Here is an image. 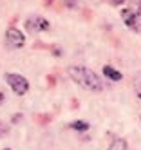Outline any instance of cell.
<instances>
[{"label":"cell","mask_w":141,"mask_h":150,"mask_svg":"<svg viewBox=\"0 0 141 150\" xmlns=\"http://www.w3.org/2000/svg\"><path fill=\"white\" fill-rule=\"evenodd\" d=\"M67 74L71 76V80L74 83H78L80 87L91 91V92H100L103 91V83L101 80L98 78V74L87 67H78V65H72L67 69Z\"/></svg>","instance_id":"1"},{"label":"cell","mask_w":141,"mask_h":150,"mask_svg":"<svg viewBox=\"0 0 141 150\" xmlns=\"http://www.w3.org/2000/svg\"><path fill=\"white\" fill-rule=\"evenodd\" d=\"M123 0H112V4H121Z\"/></svg>","instance_id":"12"},{"label":"cell","mask_w":141,"mask_h":150,"mask_svg":"<svg viewBox=\"0 0 141 150\" xmlns=\"http://www.w3.org/2000/svg\"><path fill=\"white\" fill-rule=\"evenodd\" d=\"M108 150H128V145L123 137H116L111 143V146H108Z\"/></svg>","instance_id":"7"},{"label":"cell","mask_w":141,"mask_h":150,"mask_svg":"<svg viewBox=\"0 0 141 150\" xmlns=\"http://www.w3.org/2000/svg\"><path fill=\"white\" fill-rule=\"evenodd\" d=\"M134 89H136V96H137V98H141V78H137V80H136Z\"/></svg>","instance_id":"9"},{"label":"cell","mask_w":141,"mask_h":150,"mask_svg":"<svg viewBox=\"0 0 141 150\" xmlns=\"http://www.w3.org/2000/svg\"><path fill=\"white\" fill-rule=\"evenodd\" d=\"M4 150H11V148H4Z\"/></svg>","instance_id":"14"},{"label":"cell","mask_w":141,"mask_h":150,"mask_svg":"<svg viewBox=\"0 0 141 150\" xmlns=\"http://www.w3.org/2000/svg\"><path fill=\"white\" fill-rule=\"evenodd\" d=\"M6 81L11 89H13L15 94L18 96H24L27 91H29V81L26 76H22V74H16V72H7L6 74Z\"/></svg>","instance_id":"2"},{"label":"cell","mask_w":141,"mask_h":150,"mask_svg":"<svg viewBox=\"0 0 141 150\" xmlns=\"http://www.w3.org/2000/svg\"><path fill=\"white\" fill-rule=\"evenodd\" d=\"M6 44L9 49H22L26 44V36L20 33L16 27H9L6 31Z\"/></svg>","instance_id":"3"},{"label":"cell","mask_w":141,"mask_h":150,"mask_svg":"<svg viewBox=\"0 0 141 150\" xmlns=\"http://www.w3.org/2000/svg\"><path fill=\"white\" fill-rule=\"evenodd\" d=\"M121 18L127 27H130L136 33H141V15L136 13L134 9H123L121 11Z\"/></svg>","instance_id":"4"},{"label":"cell","mask_w":141,"mask_h":150,"mask_svg":"<svg viewBox=\"0 0 141 150\" xmlns=\"http://www.w3.org/2000/svg\"><path fill=\"white\" fill-rule=\"evenodd\" d=\"M24 24H26L27 33H40V31H47L49 29V22L43 16H29Z\"/></svg>","instance_id":"5"},{"label":"cell","mask_w":141,"mask_h":150,"mask_svg":"<svg viewBox=\"0 0 141 150\" xmlns=\"http://www.w3.org/2000/svg\"><path fill=\"white\" fill-rule=\"evenodd\" d=\"M7 130H9V127H7L4 121H0V137L6 136V134H7Z\"/></svg>","instance_id":"10"},{"label":"cell","mask_w":141,"mask_h":150,"mask_svg":"<svg viewBox=\"0 0 141 150\" xmlns=\"http://www.w3.org/2000/svg\"><path fill=\"white\" fill-rule=\"evenodd\" d=\"M103 74L108 80H112V81H121V78H123V74L119 72V71H116L114 67H111V65H105L103 67Z\"/></svg>","instance_id":"6"},{"label":"cell","mask_w":141,"mask_h":150,"mask_svg":"<svg viewBox=\"0 0 141 150\" xmlns=\"http://www.w3.org/2000/svg\"><path fill=\"white\" fill-rule=\"evenodd\" d=\"M2 100H4V96H2V94H0V101H2Z\"/></svg>","instance_id":"13"},{"label":"cell","mask_w":141,"mask_h":150,"mask_svg":"<svg viewBox=\"0 0 141 150\" xmlns=\"http://www.w3.org/2000/svg\"><path fill=\"white\" fill-rule=\"evenodd\" d=\"M69 127L72 128V130H78V132H85V130H89V123L83 121V120H76V121H72Z\"/></svg>","instance_id":"8"},{"label":"cell","mask_w":141,"mask_h":150,"mask_svg":"<svg viewBox=\"0 0 141 150\" xmlns=\"http://www.w3.org/2000/svg\"><path fill=\"white\" fill-rule=\"evenodd\" d=\"M18 120H20V114H16V116L13 117V123H18Z\"/></svg>","instance_id":"11"}]
</instances>
